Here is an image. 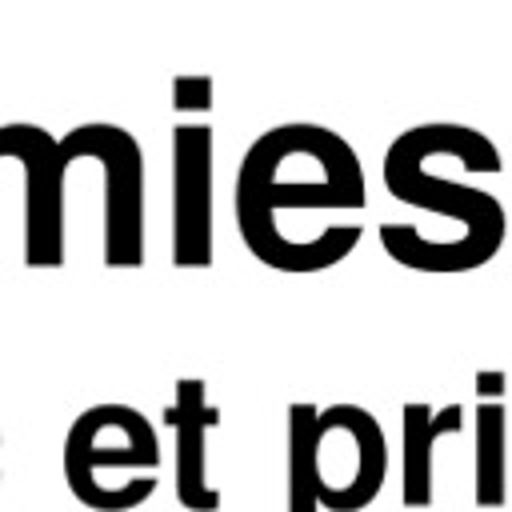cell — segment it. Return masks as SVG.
<instances>
[{
  "instance_id": "7a4b0ae2",
  "label": "cell",
  "mask_w": 512,
  "mask_h": 512,
  "mask_svg": "<svg viewBox=\"0 0 512 512\" xmlns=\"http://www.w3.org/2000/svg\"><path fill=\"white\" fill-rule=\"evenodd\" d=\"M460 160L504 164L500 148L472 124H456V120L412 124L384 152V188L400 204H412L428 216L460 224L456 272H476L504 248L508 212L492 192L464 184L448 172Z\"/></svg>"
},
{
  "instance_id": "8992f818",
  "label": "cell",
  "mask_w": 512,
  "mask_h": 512,
  "mask_svg": "<svg viewBox=\"0 0 512 512\" xmlns=\"http://www.w3.org/2000/svg\"><path fill=\"white\" fill-rule=\"evenodd\" d=\"M212 160L216 132L204 120H180L172 128V264L208 268L212 240Z\"/></svg>"
},
{
  "instance_id": "277c9868",
  "label": "cell",
  "mask_w": 512,
  "mask_h": 512,
  "mask_svg": "<svg viewBox=\"0 0 512 512\" xmlns=\"http://www.w3.org/2000/svg\"><path fill=\"white\" fill-rule=\"evenodd\" d=\"M64 172L76 160H92L104 176V264L140 268L144 264V152L140 140L108 120H84L64 140H56Z\"/></svg>"
},
{
  "instance_id": "8fae6325",
  "label": "cell",
  "mask_w": 512,
  "mask_h": 512,
  "mask_svg": "<svg viewBox=\"0 0 512 512\" xmlns=\"http://www.w3.org/2000/svg\"><path fill=\"white\" fill-rule=\"evenodd\" d=\"M320 404L296 400L288 408V512H324L316 468H312V432H316Z\"/></svg>"
},
{
  "instance_id": "5b68a950",
  "label": "cell",
  "mask_w": 512,
  "mask_h": 512,
  "mask_svg": "<svg viewBox=\"0 0 512 512\" xmlns=\"http://www.w3.org/2000/svg\"><path fill=\"white\" fill-rule=\"evenodd\" d=\"M312 468L324 512H364L388 484L392 452L384 424L352 400L320 408L312 432Z\"/></svg>"
},
{
  "instance_id": "9c48e42d",
  "label": "cell",
  "mask_w": 512,
  "mask_h": 512,
  "mask_svg": "<svg viewBox=\"0 0 512 512\" xmlns=\"http://www.w3.org/2000/svg\"><path fill=\"white\" fill-rule=\"evenodd\" d=\"M464 432V404H428L404 400L400 404V504L428 508L436 496V444Z\"/></svg>"
},
{
  "instance_id": "6da1fadb",
  "label": "cell",
  "mask_w": 512,
  "mask_h": 512,
  "mask_svg": "<svg viewBox=\"0 0 512 512\" xmlns=\"http://www.w3.org/2000/svg\"><path fill=\"white\" fill-rule=\"evenodd\" d=\"M236 232L272 272L312 276L344 264L368 208L360 152L328 124L292 120L260 132L236 168Z\"/></svg>"
},
{
  "instance_id": "52a82bcc",
  "label": "cell",
  "mask_w": 512,
  "mask_h": 512,
  "mask_svg": "<svg viewBox=\"0 0 512 512\" xmlns=\"http://www.w3.org/2000/svg\"><path fill=\"white\" fill-rule=\"evenodd\" d=\"M224 412L208 400V384L200 376H180L172 388V404L164 408V424L172 428V492L184 512H220L224 496L208 480L212 432Z\"/></svg>"
},
{
  "instance_id": "4fadbf2b",
  "label": "cell",
  "mask_w": 512,
  "mask_h": 512,
  "mask_svg": "<svg viewBox=\"0 0 512 512\" xmlns=\"http://www.w3.org/2000/svg\"><path fill=\"white\" fill-rule=\"evenodd\" d=\"M504 392H508V376L500 368L476 372V400H504Z\"/></svg>"
},
{
  "instance_id": "3957f363",
  "label": "cell",
  "mask_w": 512,
  "mask_h": 512,
  "mask_svg": "<svg viewBox=\"0 0 512 512\" xmlns=\"http://www.w3.org/2000/svg\"><path fill=\"white\" fill-rule=\"evenodd\" d=\"M64 484L92 512H132L160 488V432L124 404L84 408L64 432Z\"/></svg>"
},
{
  "instance_id": "7c38bea8",
  "label": "cell",
  "mask_w": 512,
  "mask_h": 512,
  "mask_svg": "<svg viewBox=\"0 0 512 512\" xmlns=\"http://www.w3.org/2000/svg\"><path fill=\"white\" fill-rule=\"evenodd\" d=\"M216 80L212 76H176L172 80V108L176 116H196V112H208L216 100Z\"/></svg>"
},
{
  "instance_id": "ba28073f",
  "label": "cell",
  "mask_w": 512,
  "mask_h": 512,
  "mask_svg": "<svg viewBox=\"0 0 512 512\" xmlns=\"http://www.w3.org/2000/svg\"><path fill=\"white\" fill-rule=\"evenodd\" d=\"M24 168V264L60 268L64 264V164L56 136L40 124L24 128L20 140Z\"/></svg>"
},
{
  "instance_id": "30bf717a",
  "label": "cell",
  "mask_w": 512,
  "mask_h": 512,
  "mask_svg": "<svg viewBox=\"0 0 512 512\" xmlns=\"http://www.w3.org/2000/svg\"><path fill=\"white\" fill-rule=\"evenodd\" d=\"M472 500L476 508H504L508 500V408L504 400H476L472 412Z\"/></svg>"
},
{
  "instance_id": "5bb4252c",
  "label": "cell",
  "mask_w": 512,
  "mask_h": 512,
  "mask_svg": "<svg viewBox=\"0 0 512 512\" xmlns=\"http://www.w3.org/2000/svg\"><path fill=\"white\" fill-rule=\"evenodd\" d=\"M0 452H4V432H0ZM0 484H4V464H0Z\"/></svg>"
}]
</instances>
